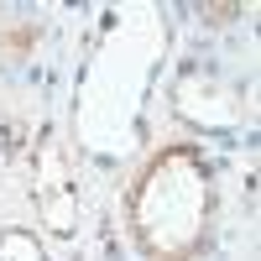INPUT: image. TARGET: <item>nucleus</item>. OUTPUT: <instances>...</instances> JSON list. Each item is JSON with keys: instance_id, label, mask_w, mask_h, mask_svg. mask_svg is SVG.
Returning a JSON list of instances; mask_svg holds the SVG:
<instances>
[{"instance_id": "3", "label": "nucleus", "mask_w": 261, "mask_h": 261, "mask_svg": "<svg viewBox=\"0 0 261 261\" xmlns=\"http://www.w3.org/2000/svg\"><path fill=\"white\" fill-rule=\"evenodd\" d=\"M0 261H47V251L27 230H0Z\"/></svg>"}, {"instance_id": "1", "label": "nucleus", "mask_w": 261, "mask_h": 261, "mask_svg": "<svg viewBox=\"0 0 261 261\" xmlns=\"http://www.w3.org/2000/svg\"><path fill=\"white\" fill-rule=\"evenodd\" d=\"M130 235L151 261H193L209 241L214 220V183L209 162L199 157V146H167L157 151L136 188L125 199Z\"/></svg>"}, {"instance_id": "2", "label": "nucleus", "mask_w": 261, "mask_h": 261, "mask_svg": "<svg viewBox=\"0 0 261 261\" xmlns=\"http://www.w3.org/2000/svg\"><path fill=\"white\" fill-rule=\"evenodd\" d=\"M37 204L42 214H47V225L68 235L73 220H79V188L68 178V151H63V141H47V151H42V167H37Z\"/></svg>"}]
</instances>
